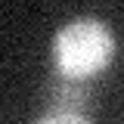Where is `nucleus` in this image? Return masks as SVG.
Wrapping results in <instances>:
<instances>
[{
	"label": "nucleus",
	"instance_id": "nucleus-1",
	"mask_svg": "<svg viewBox=\"0 0 124 124\" xmlns=\"http://www.w3.org/2000/svg\"><path fill=\"white\" fill-rule=\"evenodd\" d=\"M53 53H56V65L65 78H90L112 62L115 40L102 22L75 19L71 25H65L56 34Z\"/></svg>",
	"mask_w": 124,
	"mask_h": 124
},
{
	"label": "nucleus",
	"instance_id": "nucleus-2",
	"mask_svg": "<svg viewBox=\"0 0 124 124\" xmlns=\"http://www.w3.org/2000/svg\"><path fill=\"white\" fill-rule=\"evenodd\" d=\"M37 124H87V118H81L75 112H50V115L40 118Z\"/></svg>",
	"mask_w": 124,
	"mask_h": 124
}]
</instances>
